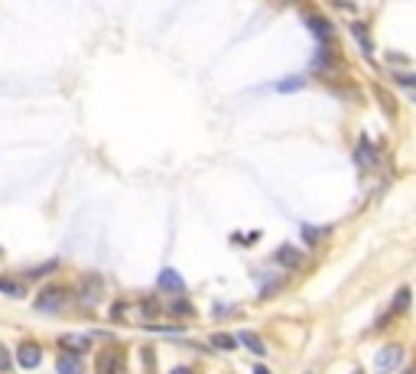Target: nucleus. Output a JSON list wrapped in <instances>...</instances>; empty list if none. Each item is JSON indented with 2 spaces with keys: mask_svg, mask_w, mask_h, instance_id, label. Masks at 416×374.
<instances>
[{
  "mask_svg": "<svg viewBox=\"0 0 416 374\" xmlns=\"http://www.w3.org/2000/svg\"><path fill=\"white\" fill-rule=\"evenodd\" d=\"M75 299H78V303H82L85 309L101 306V303H104V277H98V273H85V277L78 280Z\"/></svg>",
  "mask_w": 416,
  "mask_h": 374,
  "instance_id": "1",
  "label": "nucleus"
},
{
  "mask_svg": "<svg viewBox=\"0 0 416 374\" xmlns=\"http://www.w3.org/2000/svg\"><path fill=\"white\" fill-rule=\"evenodd\" d=\"M72 303V293L65 287H46L39 297H36V309L39 313H62V309Z\"/></svg>",
  "mask_w": 416,
  "mask_h": 374,
  "instance_id": "2",
  "label": "nucleus"
},
{
  "mask_svg": "<svg viewBox=\"0 0 416 374\" xmlns=\"http://www.w3.org/2000/svg\"><path fill=\"white\" fill-rule=\"evenodd\" d=\"M403 365V345H384L377 355H374V371L377 374H391L393 368Z\"/></svg>",
  "mask_w": 416,
  "mask_h": 374,
  "instance_id": "3",
  "label": "nucleus"
},
{
  "mask_svg": "<svg viewBox=\"0 0 416 374\" xmlns=\"http://www.w3.org/2000/svg\"><path fill=\"white\" fill-rule=\"evenodd\" d=\"M124 365H127V358L120 349H108L98 355L94 361V374H124Z\"/></svg>",
  "mask_w": 416,
  "mask_h": 374,
  "instance_id": "4",
  "label": "nucleus"
},
{
  "mask_svg": "<svg viewBox=\"0 0 416 374\" xmlns=\"http://www.w3.org/2000/svg\"><path fill=\"white\" fill-rule=\"evenodd\" d=\"M39 361H43V349H39L36 342H20L17 365L23 368V371H33V368H39Z\"/></svg>",
  "mask_w": 416,
  "mask_h": 374,
  "instance_id": "5",
  "label": "nucleus"
},
{
  "mask_svg": "<svg viewBox=\"0 0 416 374\" xmlns=\"http://www.w3.org/2000/svg\"><path fill=\"white\" fill-rule=\"evenodd\" d=\"M355 163H358V166H361L365 173H374V170H377V150L371 147V140H367V137H361V144H358Z\"/></svg>",
  "mask_w": 416,
  "mask_h": 374,
  "instance_id": "6",
  "label": "nucleus"
},
{
  "mask_svg": "<svg viewBox=\"0 0 416 374\" xmlns=\"http://www.w3.org/2000/svg\"><path fill=\"white\" fill-rule=\"evenodd\" d=\"M303 251L299 247H293V244H283V247H277V264H283L286 270H296V267H303Z\"/></svg>",
  "mask_w": 416,
  "mask_h": 374,
  "instance_id": "7",
  "label": "nucleus"
},
{
  "mask_svg": "<svg viewBox=\"0 0 416 374\" xmlns=\"http://www.w3.org/2000/svg\"><path fill=\"white\" fill-rule=\"evenodd\" d=\"M306 26L313 30L319 39H322V46H329L332 43V36H335V30H332V23L329 20H322L319 13H306Z\"/></svg>",
  "mask_w": 416,
  "mask_h": 374,
  "instance_id": "8",
  "label": "nucleus"
},
{
  "mask_svg": "<svg viewBox=\"0 0 416 374\" xmlns=\"http://www.w3.org/2000/svg\"><path fill=\"white\" fill-rule=\"evenodd\" d=\"M156 287L166 289V293H182L186 280H182L176 270H170V267H166V270H160V277H156Z\"/></svg>",
  "mask_w": 416,
  "mask_h": 374,
  "instance_id": "9",
  "label": "nucleus"
},
{
  "mask_svg": "<svg viewBox=\"0 0 416 374\" xmlns=\"http://www.w3.org/2000/svg\"><path fill=\"white\" fill-rule=\"evenodd\" d=\"M59 345L65 349V355H75V358H78L82 351L88 349V339H85V335H62Z\"/></svg>",
  "mask_w": 416,
  "mask_h": 374,
  "instance_id": "10",
  "label": "nucleus"
},
{
  "mask_svg": "<svg viewBox=\"0 0 416 374\" xmlns=\"http://www.w3.org/2000/svg\"><path fill=\"white\" fill-rule=\"evenodd\" d=\"M335 66H339V59H335V56L329 52V46H322V49H319V56L313 59V68H315V72H335Z\"/></svg>",
  "mask_w": 416,
  "mask_h": 374,
  "instance_id": "11",
  "label": "nucleus"
},
{
  "mask_svg": "<svg viewBox=\"0 0 416 374\" xmlns=\"http://www.w3.org/2000/svg\"><path fill=\"white\" fill-rule=\"evenodd\" d=\"M56 368H59V374H82V358L62 355L59 361H56Z\"/></svg>",
  "mask_w": 416,
  "mask_h": 374,
  "instance_id": "12",
  "label": "nucleus"
},
{
  "mask_svg": "<svg viewBox=\"0 0 416 374\" xmlns=\"http://www.w3.org/2000/svg\"><path fill=\"white\" fill-rule=\"evenodd\" d=\"M238 342H244V345L254 351V355H267V345H263V339H260V335H254V332H241Z\"/></svg>",
  "mask_w": 416,
  "mask_h": 374,
  "instance_id": "13",
  "label": "nucleus"
},
{
  "mask_svg": "<svg viewBox=\"0 0 416 374\" xmlns=\"http://www.w3.org/2000/svg\"><path fill=\"white\" fill-rule=\"evenodd\" d=\"M0 293H10V297H26V283H17V280L0 277Z\"/></svg>",
  "mask_w": 416,
  "mask_h": 374,
  "instance_id": "14",
  "label": "nucleus"
},
{
  "mask_svg": "<svg viewBox=\"0 0 416 374\" xmlns=\"http://www.w3.org/2000/svg\"><path fill=\"white\" fill-rule=\"evenodd\" d=\"M351 33L358 36V43H361V49L371 56V36H367V26L365 23H351Z\"/></svg>",
  "mask_w": 416,
  "mask_h": 374,
  "instance_id": "15",
  "label": "nucleus"
},
{
  "mask_svg": "<svg viewBox=\"0 0 416 374\" xmlns=\"http://www.w3.org/2000/svg\"><path fill=\"white\" fill-rule=\"evenodd\" d=\"M212 345L215 349H221V351H234L238 349V339H234V335H221L218 332V335H212Z\"/></svg>",
  "mask_w": 416,
  "mask_h": 374,
  "instance_id": "16",
  "label": "nucleus"
},
{
  "mask_svg": "<svg viewBox=\"0 0 416 374\" xmlns=\"http://www.w3.org/2000/svg\"><path fill=\"white\" fill-rule=\"evenodd\" d=\"M410 306V289L407 287H403V289H400V293H397V297H393V306H391V316L393 313H403V309H407Z\"/></svg>",
  "mask_w": 416,
  "mask_h": 374,
  "instance_id": "17",
  "label": "nucleus"
},
{
  "mask_svg": "<svg viewBox=\"0 0 416 374\" xmlns=\"http://www.w3.org/2000/svg\"><path fill=\"white\" fill-rule=\"evenodd\" d=\"M52 270H56V261H49V264H43V267H36V270H26L23 273V283L26 280H39L43 273H52Z\"/></svg>",
  "mask_w": 416,
  "mask_h": 374,
  "instance_id": "18",
  "label": "nucleus"
},
{
  "mask_svg": "<svg viewBox=\"0 0 416 374\" xmlns=\"http://www.w3.org/2000/svg\"><path fill=\"white\" fill-rule=\"evenodd\" d=\"M170 313L172 316H192L196 309H192V303H189V299H176V303L170 306Z\"/></svg>",
  "mask_w": 416,
  "mask_h": 374,
  "instance_id": "19",
  "label": "nucleus"
},
{
  "mask_svg": "<svg viewBox=\"0 0 416 374\" xmlns=\"http://www.w3.org/2000/svg\"><path fill=\"white\" fill-rule=\"evenodd\" d=\"M10 368H13V358H10L7 345H0V374H7Z\"/></svg>",
  "mask_w": 416,
  "mask_h": 374,
  "instance_id": "20",
  "label": "nucleus"
},
{
  "mask_svg": "<svg viewBox=\"0 0 416 374\" xmlns=\"http://www.w3.org/2000/svg\"><path fill=\"white\" fill-rule=\"evenodd\" d=\"M296 88H303V78H286L277 85V92H296Z\"/></svg>",
  "mask_w": 416,
  "mask_h": 374,
  "instance_id": "21",
  "label": "nucleus"
},
{
  "mask_svg": "<svg viewBox=\"0 0 416 374\" xmlns=\"http://www.w3.org/2000/svg\"><path fill=\"white\" fill-rule=\"evenodd\" d=\"M140 309H144V316H156V313H160V303H156V299H144Z\"/></svg>",
  "mask_w": 416,
  "mask_h": 374,
  "instance_id": "22",
  "label": "nucleus"
},
{
  "mask_svg": "<svg viewBox=\"0 0 416 374\" xmlns=\"http://www.w3.org/2000/svg\"><path fill=\"white\" fill-rule=\"evenodd\" d=\"M319 235H322V231H315V228H309V225H306V228H303V238H306V241H309V244H315V241H319Z\"/></svg>",
  "mask_w": 416,
  "mask_h": 374,
  "instance_id": "23",
  "label": "nucleus"
},
{
  "mask_svg": "<svg viewBox=\"0 0 416 374\" xmlns=\"http://www.w3.org/2000/svg\"><path fill=\"white\" fill-rule=\"evenodd\" d=\"M397 85H416V75H403V72H397Z\"/></svg>",
  "mask_w": 416,
  "mask_h": 374,
  "instance_id": "24",
  "label": "nucleus"
},
{
  "mask_svg": "<svg viewBox=\"0 0 416 374\" xmlns=\"http://www.w3.org/2000/svg\"><path fill=\"white\" fill-rule=\"evenodd\" d=\"M172 374H196V371H192V368H176Z\"/></svg>",
  "mask_w": 416,
  "mask_h": 374,
  "instance_id": "25",
  "label": "nucleus"
},
{
  "mask_svg": "<svg viewBox=\"0 0 416 374\" xmlns=\"http://www.w3.org/2000/svg\"><path fill=\"white\" fill-rule=\"evenodd\" d=\"M254 374H270V371H267L263 365H257V368H254Z\"/></svg>",
  "mask_w": 416,
  "mask_h": 374,
  "instance_id": "26",
  "label": "nucleus"
},
{
  "mask_svg": "<svg viewBox=\"0 0 416 374\" xmlns=\"http://www.w3.org/2000/svg\"><path fill=\"white\" fill-rule=\"evenodd\" d=\"M407 374H416V365H413V368H410V371H407Z\"/></svg>",
  "mask_w": 416,
  "mask_h": 374,
  "instance_id": "27",
  "label": "nucleus"
},
{
  "mask_svg": "<svg viewBox=\"0 0 416 374\" xmlns=\"http://www.w3.org/2000/svg\"><path fill=\"white\" fill-rule=\"evenodd\" d=\"M355 374H361V371H355Z\"/></svg>",
  "mask_w": 416,
  "mask_h": 374,
  "instance_id": "28",
  "label": "nucleus"
}]
</instances>
